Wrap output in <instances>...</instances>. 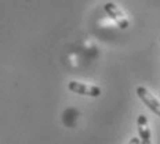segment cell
Here are the masks:
<instances>
[{"mask_svg":"<svg viewBox=\"0 0 160 144\" xmlns=\"http://www.w3.org/2000/svg\"><path fill=\"white\" fill-rule=\"evenodd\" d=\"M68 88L71 92L78 93V94H84V96H90V97H98L101 94V89L98 86H90V85H84V83L76 82V80H71L68 83Z\"/></svg>","mask_w":160,"mask_h":144,"instance_id":"7a4b0ae2","label":"cell"},{"mask_svg":"<svg viewBox=\"0 0 160 144\" xmlns=\"http://www.w3.org/2000/svg\"><path fill=\"white\" fill-rule=\"evenodd\" d=\"M137 94H138L139 100H141L152 112H155L158 116H160V101L152 93H149L148 89L144 88V86H138V88H137Z\"/></svg>","mask_w":160,"mask_h":144,"instance_id":"6da1fadb","label":"cell"},{"mask_svg":"<svg viewBox=\"0 0 160 144\" xmlns=\"http://www.w3.org/2000/svg\"><path fill=\"white\" fill-rule=\"evenodd\" d=\"M138 123V133H139V141L141 144H152L151 143V130L148 128V119L145 115H139L137 119Z\"/></svg>","mask_w":160,"mask_h":144,"instance_id":"277c9868","label":"cell"},{"mask_svg":"<svg viewBox=\"0 0 160 144\" xmlns=\"http://www.w3.org/2000/svg\"><path fill=\"white\" fill-rule=\"evenodd\" d=\"M128 144H141V141H139L138 137H132V139L128 141Z\"/></svg>","mask_w":160,"mask_h":144,"instance_id":"5b68a950","label":"cell"},{"mask_svg":"<svg viewBox=\"0 0 160 144\" xmlns=\"http://www.w3.org/2000/svg\"><path fill=\"white\" fill-rule=\"evenodd\" d=\"M104 10L106 11V14H108L113 19V21L118 24L119 28L124 29V28H127V26H128V19L126 18L124 14H123V13L118 8V6H115L113 3H105V4H104Z\"/></svg>","mask_w":160,"mask_h":144,"instance_id":"3957f363","label":"cell"}]
</instances>
